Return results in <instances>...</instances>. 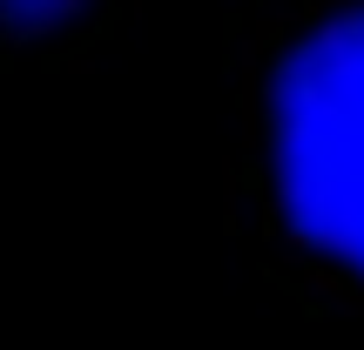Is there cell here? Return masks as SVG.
Returning <instances> with one entry per match:
<instances>
[{
  "label": "cell",
  "instance_id": "cell-1",
  "mask_svg": "<svg viewBox=\"0 0 364 350\" xmlns=\"http://www.w3.org/2000/svg\"><path fill=\"white\" fill-rule=\"evenodd\" d=\"M230 61V243L311 317H364V0H243Z\"/></svg>",
  "mask_w": 364,
  "mask_h": 350
},
{
  "label": "cell",
  "instance_id": "cell-2",
  "mask_svg": "<svg viewBox=\"0 0 364 350\" xmlns=\"http://www.w3.org/2000/svg\"><path fill=\"white\" fill-rule=\"evenodd\" d=\"M135 0H0V67L61 75L88 61Z\"/></svg>",
  "mask_w": 364,
  "mask_h": 350
}]
</instances>
